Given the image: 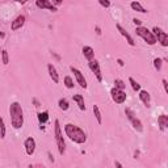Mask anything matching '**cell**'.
<instances>
[{
  "instance_id": "obj_35",
  "label": "cell",
  "mask_w": 168,
  "mask_h": 168,
  "mask_svg": "<svg viewBox=\"0 0 168 168\" xmlns=\"http://www.w3.org/2000/svg\"><path fill=\"white\" fill-rule=\"evenodd\" d=\"M49 158H50V160H51V162H54V158L51 156V154H50V152H49Z\"/></svg>"
},
{
  "instance_id": "obj_28",
  "label": "cell",
  "mask_w": 168,
  "mask_h": 168,
  "mask_svg": "<svg viewBox=\"0 0 168 168\" xmlns=\"http://www.w3.org/2000/svg\"><path fill=\"white\" fill-rule=\"evenodd\" d=\"M162 65H163V61H162L160 58H155V59H154V67L156 68L158 71L162 70Z\"/></svg>"
},
{
  "instance_id": "obj_24",
  "label": "cell",
  "mask_w": 168,
  "mask_h": 168,
  "mask_svg": "<svg viewBox=\"0 0 168 168\" xmlns=\"http://www.w3.org/2000/svg\"><path fill=\"white\" fill-rule=\"evenodd\" d=\"M63 83H65V86L68 88V90H71V88H74V80L71 76H65V79H63Z\"/></svg>"
},
{
  "instance_id": "obj_19",
  "label": "cell",
  "mask_w": 168,
  "mask_h": 168,
  "mask_svg": "<svg viewBox=\"0 0 168 168\" xmlns=\"http://www.w3.org/2000/svg\"><path fill=\"white\" fill-rule=\"evenodd\" d=\"M37 117H38L39 125H45V123L49 121V112H47V110H45V112H38V113H37Z\"/></svg>"
},
{
  "instance_id": "obj_16",
  "label": "cell",
  "mask_w": 168,
  "mask_h": 168,
  "mask_svg": "<svg viewBox=\"0 0 168 168\" xmlns=\"http://www.w3.org/2000/svg\"><path fill=\"white\" fill-rule=\"evenodd\" d=\"M83 55L87 61H91V59L95 58V50L91 46H84L83 47Z\"/></svg>"
},
{
  "instance_id": "obj_20",
  "label": "cell",
  "mask_w": 168,
  "mask_h": 168,
  "mask_svg": "<svg viewBox=\"0 0 168 168\" xmlns=\"http://www.w3.org/2000/svg\"><path fill=\"white\" fill-rule=\"evenodd\" d=\"M130 7H131L133 11H137V12H139V13H146L147 12L146 9L142 7V4L139 2H131L130 3Z\"/></svg>"
},
{
  "instance_id": "obj_33",
  "label": "cell",
  "mask_w": 168,
  "mask_h": 168,
  "mask_svg": "<svg viewBox=\"0 0 168 168\" xmlns=\"http://www.w3.org/2000/svg\"><path fill=\"white\" fill-rule=\"evenodd\" d=\"M117 62H118V65H120V66H125V63H123L122 59H117Z\"/></svg>"
},
{
  "instance_id": "obj_7",
  "label": "cell",
  "mask_w": 168,
  "mask_h": 168,
  "mask_svg": "<svg viewBox=\"0 0 168 168\" xmlns=\"http://www.w3.org/2000/svg\"><path fill=\"white\" fill-rule=\"evenodd\" d=\"M152 33H154V36L156 37V41L160 43L163 47H167L168 46V34L166 32H163L160 28L155 26L152 29Z\"/></svg>"
},
{
  "instance_id": "obj_8",
  "label": "cell",
  "mask_w": 168,
  "mask_h": 168,
  "mask_svg": "<svg viewBox=\"0 0 168 168\" xmlns=\"http://www.w3.org/2000/svg\"><path fill=\"white\" fill-rule=\"evenodd\" d=\"M88 66H90L91 71L95 74L97 80L98 82H102V74H101V70H100V63H98L95 58L91 59V61H88Z\"/></svg>"
},
{
  "instance_id": "obj_23",
  "label": "cell",
  "mask_w": 168,
  "mask_h": 168,
  "mask_svg": "<svg viewBox=\"0 0 168 168\" xmlns=\"http://www.w3.org/2000/svg\"><path fill=\"white\" fill-rule=\"evenodd\" d=\"M129 83H130V86H131V88H133V91H135V92H138L141 90V84L138 83L135 79H133V78H129Z\"/></svg>"
},
{
  "instance_id": "obj_21",
  "label": "cell",
  "mask_w": 168,
  "mask_h": 168,
  "mask_svg": "<svg viewBox=\"0 0 168 168\" xmlns=\"http://www.w3.org/2000/svg\"><path fill=\"white\" fill-rule=\"evenodd\" d=\"M58 105L62 110H68V108H70V102H68L67 98H61V100L58 101Z\"/></svg>"
},
{
  "instance_id": "obj_1",
  "label": "cell",
  "mask_w": 168,
  "mask_h": 168,
  "mask_svg": "<svg viewBox=\"0 0 168 168\" xmlns=\"http://www.w3.org/2000/svg\"><path fill=\"white\" fill-rule=\"evenodd\" d=\"M9 116H11V123L13 129H21L24 126V112L21 104L14 101L9 105Z\"/></svg>"
},
{
  "instance_id": "obj_32",
  "label": "cell",
  "mask_w": 168,
  "mask_h": 168,
  "mask_svg": "<svg viewBox=\"0 0 168 168\" xmlns=\"http://www.w3.org/2000/svg\"><path fill=\"white\" fill-rule=\"evenodd\" d=\"M133 22H134L137 26H141V24H142V21H141V20H138V18H134V20H133Z\"/></svg>"
},
{
  "instance_id": "obj_25",
  "label": "cell",
  "mask_w": 168,
  "mask_h": 168,
  "mask_svg": "<svg viewBox=\"0 0 168 168\" xmlns=\"http://www.w3.org/2000/svg\"><path fill=\"white\" fill-rule=\"evenodd\" d=\"M0 138L4 139L6 138V123H4V120L0 117Z\"/></svg>"
},
{
  "instance_id": "obj_29",
  "label": "cell",
  "mask_w": 168,
  "mask_h": 168,
  "mask_svg": "<svg viewBox=\"0 0 168 168\" xmlns=\"http://www.w3.org/2000/svg\"><path fill=\"white\" fill-rule=\"evenodd\" d=\"M100 6L104 7V8H109L110 7V0H98Z\"/></svg>"
},
{
  "instance_id": "obj_14",
  "label": "cell",
  "mask_w": 168,
  "mask_h": 168,
  "mask_svg": "<svg viewBox=\"0 0 168 168\" xmlns=\"http://www.w3.org/2000/svg\"><path fill=\"white\" fill-rule=\"evenodd\" d=\"M138 92H139V100H141L143 104H145V106L150 108V104H151V96H150V93L147 92V91H143V90H139Z\"/></svg>"
},
{
  "instance_id": "obj_15",
  "label": "cell",
  "mask_w": 168,
  "mask_h": 168,
  "mask_svg": "<svg viewBox=\"0 0 168 168\" xmlns=\"http://www.w3.org/2000/svg\"><path fill=\"white\" fill-rule=\"evenodd\" d=\"M47 71H49V75H50L51 80H53L54 83H55V84H58V83H59V75H58V71H57V68L51 65V63H49V65H47Z\"/></svg>"
},
{
  "instance_id": "obj_17",
  "label": "cell",
  "mask_w": 168,
  "mask_h": 168,
  "mask_svg": "<svg viewBox=\"0 0 168 168\" xmlns=\"http://www.w3.org/2000/svg\"><path fill=\"white\" fill-rule=\"evenodd\" d=\"M72 100L78 104V106H79V109H80V110H86L87 109L86 104H84V97L82 95H74L72 96Z\"/></svg>"
},
{
  "instance_id": "obj_31",
  "label": "cell",
  "mask_w": 168,
  "mask_h": 168,
  "mask_svg": "<svg viewBox=\"0 0 168 168\" xmlns=\"http://www.w3.org/2000/svg\"><path fill=\"white\" fill-rule=\"evenodd\" d=\"M162 83H163V87H164V91L168 92V83H167V80H166V79H163Z\"/></svg>"
},
{
  "instance_id": "obj_13",
  "label": "cell",
  "mask_w": 168,
  "mask_h": 168,
  "mask_svg": "<svg viewBox=\"0 0 168 168\" xmlns=\"http://www.w3.org/2000/svg\"><path fill=\"white\" fill-rule=\"evenodd\" d=\"M116 28H117V30L121 33V36H123V37L126 38V41H127V43H129L130 46H135V42H134V39H133V37L130 36L129 33L126 32V29H123V28L120 25V24H116Z\"/></svg>"
},
{
  "instance_id": "obj_6",
  "label": "cell",
  "mask_w": 168,
  "mask_h": 168,
  "mask_svg": "<svg viewBox=\"0 0 168 168\" xmlns=\"http://www.w3.org/2000/svg\"><path fill=\"white\" fill-rule=\"evenodd\" d=\"M110 96L113 98V101H114L116 104H123L126 101V92L123 90H118V88L113 87L110 90Z\"/></svg>"
},
{
  "instance_id": "obj_11",
  "label": "cell",
  "mask_w": 168,
  "mask_h": 168,
  "mask_svg": "<svg viewBox=\"0 0 168 168\" xmlns=\"http://www.w3.org/2000/svg\"><path fill=\"white\" fill-rule=\"evenodd\" d=\"M36 6L39 8V9H49L51 12H57L58 9L55 6H53L50 3V0H36Z\"/></svg>"
},
{
  "instance_id": "obj_12",
  "label": "cell",
  "mask_w": 168,
  "mask_h": 168,
  "mask_svg": "<svg viewBox=\"0 0 168 168\" xmlns=\"http://www.w3.org/2000/svg\"><path fill=\"white\" fill-rule=\"evenodd\" d=\"M25 16L24 14H20L14 18V21H12V25H11V29L14 32V30H18V29H21L24 26V24H25Z\"/></svg>"
},
{
  "instance_id": "obj_18",
  "label": "cell",
  "mask_w": 168,
  "mask_h": 168,
  "mask_svg": "<svg viewBox=\"0 0 168 168\" xmlns=\"http://www.w3.org/2000/svg\"><path fill=\"white\" fill-rule=\"evenodd\" d=\"M158 123H159V126H160V130H166L167 127H168V116L166 114H162L158 117Z\"/></svg>"
},
{
  "instance_id": "obj_37",
  "label": "cell",
  "mask_w": 168,
  "mask_h": 168,
  "mask_svg": "<svg viewBox=\"0 0 168 168\" xmlns=\"http://www.w3.org/2000/svg\"><path fill=\"white\" fill-rule=\"evenodd\" d=\"M0 54H2V50H0Z\"/></svg>"
},
{
  "instance_id": "obj_10",
  "label": "cell",
  "mask_w": 168,
  "mask_h": 168,
  "mask_svg": "<svg viewBox=\"0 0 168 168\" xmlns=\"http://www.w3.org/2000/svg\"><path fill=\"white\" fill-rule=\"evenodd\" d=\"M24 147H25V151L29 156H32L34 154V151H36V141H34V138L29 137L25 139L24 142Z\"/></svg>"
},
{
  "instance_id": "obj_34",
  "label": "cell",
  "mask_w": 168,
  "mask_h": 168,
  "mask_svg": "<svg viewBox=\"0 0 168 168\" xmlns=\"http://www.w3.org/2000/svg\"><path fill=\"white\" fill-rule=\"evenodd\" d=\"M17 3H20V4H25L26 2H29V0H16Z\"/></svg>"
},
{
  "instance_id": "obj_4",
  "label": "cell",
  "mask_w": 168,
  "mask_h": 168,
  "mask_svg": "<svg viewBox=\"0 0 168 168\" xmlns=\"http://www.w3.org/2000/svg\"><path fill=\"white\" fill-rule=\"evenodd\" d=\"M135 33H137V36H139L141 38H143V41L147 42L150 46L155 45V43L158 42V41H156V37L154 36V33H152L151 30H149L147 28L142 26V25H141V26H137Z\"/></svg>"
},
{
  "instance_id": "obj_26",
  "label": "cell",
  "mask_w": 168,
  "mask_h": 168,
  "mask_svg": "<svg viewBox=\"0 0 168 168\" xmlns=\"http://www.w3.org/2000/svg\"><path fill=\"white\" fill-rule=\"evenodd\" d=\"M2 61H3L4 66H7L9 63V57H8V51L7 50H2Z\"/></svg>"
},
{
  "instance_id": "obj_2",
  "label": "cell",
  "mask_w": 168,
  "mask_h": 168,
  "mask_svg": "<svg viewBox=\"0 0 168 168\" xmlns=\"http://www.w3.org/2000/svg\"><path fill=\"white\" fill-rule=\"evenodd\" d=\"M65 133L72 142L78 143V145H83V143L87 142V134L74 123H67L65 126Z\"/></svg>"
},
{
  "instance_id": "obj_9",
  "label": "cell",
  "mask_w": 168,
  "mask_h": 168,
  "mask_svg": "<svg viewBox=\"0 0 168 168\" xmlns=\"http://www.w3.org/2000/svg\"><path fill=\"white\" fill-rule=\"evenodd\" d=\"M70 70L72 71L74 75H75L76 82H78L79 86H80L82 88H87V80H86V78H84V75L82 74V71H79L78 68H76V67H74V66L70 67Z\"/></svg>"
},
{
  "instance_id": "obj_5",
  "label": "cell",
  "mask_w": 168,
  "mask_h": 168,
  "mask_svg": "<svg viewBox=\"0 0 168 168\" xmlns=\"http://www.w3.org/2000/svg\"><path fill=\"white\" fill-rule=\"evenodd\" d=\"M125 114H126V117L129 118V121L131 122V125H133V127L137 130V131H143V125H142V122H141V120H138V118L135 117V113L133 112L130 108H126L125 109Z\"/></svg>"
},
{
  "instance_id": "obj_3",
  "label": "cell",
  "mask_w": 168,
  "mask_h": 168,
  "mask_svg": "<svg viewBox=\"0 0 168 168\" xmlns=\"http://www.w3.org/2000/svg\"><path fill=\"white\" fill-rule=\"evenodd\" d=\"M54 134H55V142H57L58 151L61 155H63L66 151V143H65V139H63V134H62L61 125H59L58 120H55V122H54Z\"/></svg>"
},
{
  "instance_id": "obj_22",
  "label": "cell",
  "mask_w": 168,
  "mask_h": 168,
  "mask_svg": "<svg viewBox=\"0 0 168 168\" xmlns=\"http://www.w3.org/2000/svg\"><path fill=\"white\" fill-rule=\"evenodd\" d=\"M93 114H95V117H96L97 123H102L101 112H100V109H98V106H97V105H93Z\"/></svg>"
},
{
  "instance_id": "obj_36",
  "label": "cell",
  "mask_w": 168,
  "mask_h": 168,
  "mask_svg": "<svg viewBox=\"0 0 168 168\" xmlns=\"http://www.w3.org/2000/svg\"><path fill=\"white\" fill-rule=\"evenodd\" d=\"M114 164H116L117 167H122V164H121V163H118V162H116V163H114Z\"/></svg>"
},
{
  "instance_id": "obj_27",
  "label": "cell",
  "mask_w": 168,
  "mask_h": 168,
  "mask_svg": "<svg viewBox=\"0 0 168 168\" xmlns=\"http://www.w3.org/2000/svg\"><path fill=\"white\" fill-rule=\"evenodd\" d=\"M114 87L118 88V90H125V87H126V84L123 83L121 79H116L114 80Z\"/></svg>"
},
{
  "instance_id": "obj_30",
  "label": "cell",
  "mask_w": 168,
  "mask_h": 168,
  "mask_svg": "<svg viewBox=\"0 0 168 168\" xmlns=\"http://www.w3.org/2000/svg\"><path fill=\"white\" fill-rule=\"evenodd\" d=\"M63 3V0H53V6H55V7H58V6H61V4Z\"/></svg>"
}]
</instances>
